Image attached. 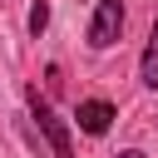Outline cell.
Segmentation results:
<instances>
[{"mask_svg":"<svg viewBox=\"0 0 158 158\" xmlns=\"http://www.w3.org/2000/svg\"><path fill=\"white\" fill-rule=\"evenodd\" d=\"M118 158H143V153H138V148H123V153H118Z\"/></svg>","mask_w":158,"mask_h":158,"instance_id":"obj_6","label":"cell"},{"mask_svg":"<svg viewBox=\"0 0 158 158\" xmlns=\"http://www.w3.org/2000/svg\"><path fill=\"white\" fill-rule=\"evenodd\" d=\"M74 123H79L84 133H109V123H114V104H109V99H79Z\"/></svg>","mask_w":158,"mask_h":158,"instance_id":"obj_3","label":"cell"},{"mask_svg":"<svg viewBox=\"0 0 158 158\" xmlns=\"http://www.w3.org/2000/svg\"><path fill=\"white\" fill-rule=\"evenodd\" d=\"M44 25H49V5H44V0H35V5H30V35L40 40V35H44Z\"/></svg>","mask_w":158,"mask_h":158,"instance_id":"obj_5","label":"cell"},{"mask_svg":"<svg viewBox=\"0 0 158 158\" xmlns=\"http://www.w3.org/2000/svg\"><path fill=\"white\" fill-rule=\"evenodd\" d=\"M25 104H30V118H35V128H40V138L49 143V153L54 158H74V143H69V123L49 109V99H40V89H30L25 94Z\"/></svg>","mask_w":158,"mask_h":158,"instance_id":"obj_1","label":"cell"},{"mask_svg":"<svg viewBox=\"0 0 158 158\" xmlns=\"http://www.w3.org/2000/svg\"><path fill=\"white\" fill-rule=\"evenodd\" d=\"M118 35H123V5L118 0H99L94 5V20H89V44L94 49H109Z\"/></svg>","mask_w":158,"mask_h":158,"instance_id":"obj_2","label":"cell"},{"mask_svg":"<svg viewBox=\"0 0 158 158\" xmlns=\"http://www.w3.org/2000/svg\"><path fill=\"white\" fill-rule=\"evenodd\" d=\"M138 79H143V89H158V20L148 30V44H143V59H138Z\"/></svg>","mask_w":158,"mask_h":158,"instance_id":"obj_4","label":"cell"}]
</instances>
